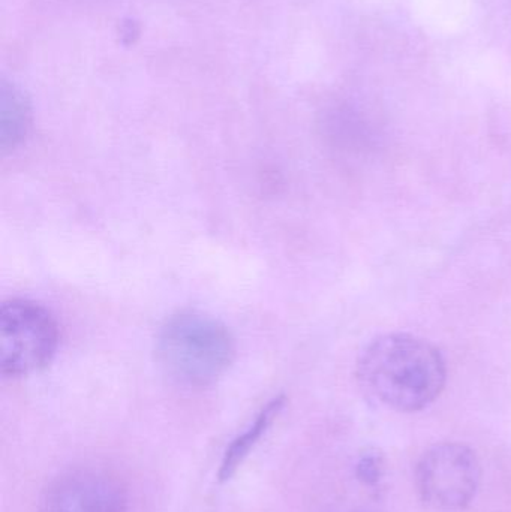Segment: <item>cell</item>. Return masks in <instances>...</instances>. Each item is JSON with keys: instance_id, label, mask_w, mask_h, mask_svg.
<instances>
[{"instance_id": "cell-8", "label": "cell", "mask_w": 511, "mask_h": 512, "mask_svg": "<svg viewBox=\"0 0 511 512\" xmlns=\"http://www.w3.org/2000/svg\"><path fill=\"white\" fill-rule=\"evenodd\" d=\"M386 474V462L380 451H366L356 466V475L365 486L377 487Z\"/></svg>"}, {"instance_id": "cell-1", "label": "cell", "mask_w": 511, "mask_h": 512, "mask_svg": "<svg viewBox=\"0 0 511 512\" xmlns=\"http://www.w3.org/2000/svg\"><path fill=\"white\" fill-rule=\"evenodd\" d=\"M365 396L396 412L428 408L443 393L447 364L437 346L408 333H389L369 342L357 360Z\"/></svg>"}, {"instance_id": "cell-2", "label": "cell", "mask_w": 511, "mask_h": 512, "mask_svg": "<svg viewBox=\"0 0 511 512\" xmlns=\"http://www.w3.org/2000/svg\"><path fill=\"white\" fill-rule=\"evenodd\" d=\"M156 355L171 378L204 387L227 372L236 345L227 327L212 316L185 312L165 322L159 331Z\"/></svg>"}, {"instance_id": "cell-3", "label": "cell", "mask_w": 511, "mask_h": 512, "mask_svg": "<svg viewBox=\"0 0 511 512\" xmlns=\"http://www.w3.org/2000/svg\"><path fill=\"white\" fill-rule=\"evenodd\" d=\"M59 325L39 303L6 301L0 309V372L9 378L32 375L53 361Z\"/></svg>"}, {"instance_id": "cell-7", "label": "cell", "mask_w": 511, "mask_h": 512, "mask_svg": "<svg viewBox=\"0 0 511 512\" xmlns=\"http://www.w3.org/2000/svg\"><path fill=\"white\" fill-rule=\"evenodd\" d=\"M32 111L26 95L15 84L2 81L0 89V147L15 149L29 132Z\"/></svg>"}, {"instance_id": "cell-5", "label": "cell", "mask_w": 511, "mask_h": 512, "mask_svg": "<svg viewBox=\"0 0 511 512\" xmlns=\"http://www.w3.org/2000/svg\"><path fill=\"white\" fill-rule=\"evenodd\" d=\"M42 512H128V496L117 478L98 469H77L53 481Z\"/></svg>"}, {"instance_id": "cell-9", "label": "cell", "mask_w": 511, "mask_h": 512, "mask_svg": "<svg viewBox=\"0 0 511 512\" xmlns=\"http://www.w3.org/2000/svg\"><path fill=\"white\" fill-rule=\"evenodd\" d=\"M120 35H122L123 44H132L135 36H138L137 24L134 21H128V23L123 24Z\"/></svg>"}, {"instance_id": "cell-6", "label": "cell", "mask_w": 511, "mask_h": 512, "mask_svg": "<svg viewBox=\"0 0 511 512\" xmlns=\"http://www.w3.org/2000/svg\"><path fill=\"white\" fill-rule=\"evenodd\" d=\"M284 406V397H276L272 402L267 403L255 418L254 423L249 426V429L231 442L230 447L225 451L221 466H219L218 478L221 483L231 480L234 474L239 471L240 466L248 459L258 441L266 435L267 430L272 426L273 421L278 417L279 412L284 409Z\"/></svg>"}, {"instance_id": "cell-4", "label": "cell", "mask_w": 511, "mask_h": 512, "mask_svg": "<svg viewBox=\"0 0 511 512\" xmlns=\"http://www.w3.org/2000/svg\"><path fill=\"white\" fill-rule=\"evenodd\" d=\"M416 477L420 496L429 507L444 512L462 511L476 498L482 465L467 445L444 442L423 454Z\"/></svg>"}]
</instances>
